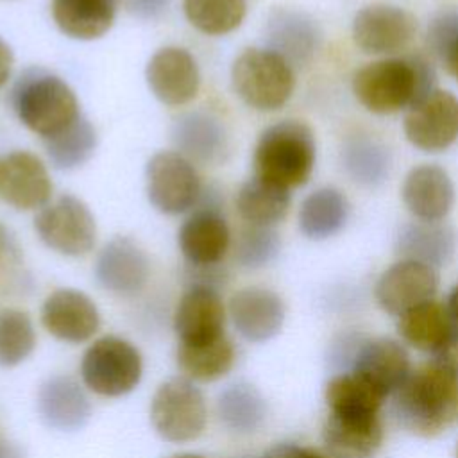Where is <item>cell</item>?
<instances>
[{
    "label": "cell",
    "mask_w": 458,
    "mask_h": 458,
    "mask_svg": "<svg viewBox=\"0 0 458 458\" xmlns=\"http://www.w3.org/2000/svg\"><path fill=\"white\" fill-rule=\"evenodd\" d=\"M390 399L395 422L413 437L437 438L458 424V377L433 360L411 367Z\"/></svg>",
    "instance_id": "cell-1"
},
{
    "label": "cell",
    "mask_w": 458,
    "mask_h": 458,
    "mask_svg": "<svg viewBox=\"0 0 458 458\" xmlns=\"http://www.w3.org/2000/svg\"><path fill=\"white\" fill-rule=\"evenodd\" d=\"M435 88V64L420 54L379 57L358 68L351 81L358 104L381 116L406 111Z\"/></svg>",
    "instance_id": "cell-2"
},
{
    "label": "cell",
    "mask_w": 458,
    "mask_h": 458,
    "mask_svg": "<svg viewBox=\"0 0 458 458\" xmlns=\"http://www.w3.org/2000/svg\"><path fill=\"white\" fill-rule=\"evenodd\" d=\"M317 163V141L302 120H281L261 131L254 152V175L286 190L304 186Z\"/></svg>",
    "instance_id": "cell-3"
},
{
    "label": "cell",
    "mask_w": 458,
    "mask_h": 458,
    "mask_svg": "<svg viewBox=\"0 0 458 458\" xmlns=\"http://www.w3.org/2000/svg\"><path fill=\"white\" fill-rule=\"evenodd\" d=\"M18 120L41 140L50 138L81 116L79 100L70 84L43 70H27L11 95Z\"/></svg>",
    "instance_id": "cell-4"
},
{
    "label": "cell",
    "mask_w": 458,
    "mask_h": 458,
    "mask_svg": "<svg viewBox=\"0 0 458 458\" xmlns=\"http://www.w3.org/2000/svg\"><path fill=\"white\" fill-rule=\"evenodd\" d=\"M231 86L250 109L272 113L292 98L295 68L267 47H250L233 61Z\"/></svg>",
    "instance_id": "cell-5"
},
{
    "label": "cell",
    "mask_w": 458,
    "mask_h": 458,
    "mask_svg": "<svg viewBox=\"0 0 458 458\" xmlns=\"http://www.w3.org/2000/svg\"><path fill=\"white\" fill-rule=\"evenodd\" d=\"M79 374L86 390L95 395L123 397L138 388L143 377V358L127 338L104 335L84 349Z\"/></svg>",
    "instance_id": "cell-6"
},
{
    "label": "cell",
    "mask_w": 458,
    "mask_h": 458,
    "mask_svg": "<svg viewBox=\"0 0 458 458\" xmlns=\"http://www.w3.org/2000/svg\"><path fill=\"white\" fill-rule=\"evenodd\" d=\"M148 419L156 435L170 444L197 440L208 424V404L195 381L175 376L152 394Z\"/></svg>",
    "instance_id": "cell-7"
},
{
    "label": "cell",
    "mask_w": 458,
    "mask_h": 458,
    "mask_svg": "<svg viewBox=\"0 0 458 458\" xmlns=\"http://www.w3.org/2000/svg\"><path fill=\"white\" fill-rule=\"evenodd\" d=\"M34 231L45 247L68 258L86 256L97 243V222L91 209L68 193L36 213Z\"/></svg>",
    "instance_id": "cell-8"
},
{
    "label": "cell",
    "mask_w": 458,
    "mask_h": 458,
    "mask_svg": "<svg viewBox=\"0 0 458 458\" xmlns=\"http://www.w3.org/2000/svg\"><path fill=\"white\" fill-rule=\"evenodd\" d=\"M147 199L163 215H181L202 197V179L195 163L177 150L156 152L145 166Z\"/></svg>",
    "instance_id": "cell-9"
},
{
    "label": "cell",
    "mask_w": 458,
    "mask_h": 458,
    "mask_svg": "<svg viewBox=\"0 0 458 458\" xmlns=\"http://www.w3.org/2000/svg\"><path fill=\"white\" fill-rule=\"evenodd\" d=\"M404 138L426 154L451 148L458 141V97L435 88L404 111Z\"/></svg>",
    "instance_id": "cell-10"
},
{
    "label": "cell",
    "mask_w": 458,
    "mask_h": 458,
    "mask_svg": "<svg viewBox=\"0 0 458 458\" xmlns=\"http://www.w3.org/2000/svg\"><path fill=\"white\" fill-rule=\"evenodd\" d=\"M417 34V18L401 5L369 4L351 23L354 45L369 55L392 57L404 50Z\"/></svg>",
    "instance_id": "cell-11"
},
{
    "label": "cell",
    "mask_w": 458,
    "mask_h": 458,
    "mask_svg": "<svg viewBox=\"0 0 458 458\" xmlns=\"http://www.w3.org/2000/svg\"><path fill=\"white\" fill-rule=\"evenodd\" d=\"M39 320L50 336L70 345L89 342L102 324L95 301L77 288L50 292L41 304Z\"/></svg>",
    "instance_id": "cell-12"
},
{
    "label": "cell",
    "mask_w": 458,
    "mask_h": 458,
    "mask_svg": "<svg viewBox=\"0 0 458 458\" xmlns=\"http://www.w3.org/2000/svg\"><path fill=\"white\" fill-rule=\"evenodd\" d=\"M438 284L437 268L411 259H397L377 277L374 299L385 313L397 318L404 311L435 299Z\"/></svg>",
    "instance_id": "cell-13"
},
{
    "label": "cell",
    "mask_w": 458,
    "mask_h": 458,
    "mask_svg": "<svg viewBox=\"0 0 458 458\" xmlns=\"http://www.w3.org/2000/svg\"><path fill=\"white\" fill-rule=\"evenodd\" d=\"M227 306L215 286L191 284L174 310V333L181 345H204L225 336Z\"/></svg>",
    "instance_id": "cell-14"
},
{
    "label": "cell",
    "mask_w": 458,
    "mask_h": 458,
    "mask_svg": "<svg viewBox=\"0 0 458 458\" xmlns=\"http://www.w3.org/2000/svg\"><path fill=\"white\" fill-rule=\"evenodd\" d=\"M54 184L47 165L29 150L0 156V200L20 211L41 209L50 202Z\"/></svg>",
    "instance_id": "cell-15"
},
{
    "label": "cell",
    "mask_w": 458,
    "mask_h": 458,
    "mask_svg": "<svg viewBox=\"0 0 458 458\" xmlns=\"http://www.w3.org/2000/svg\"><path fill=\"white\" fill-rule=\"evenodd\" d=\"M93 276L100 288L113 295L134 297L148 283L147 252L129 236H114L98 250Z\"/></svg>",
    "instance_id": "cell-16"
},
{
    "label": "cell",
    "mask_w": 458,
    "mask_h": 458,
    "mask_svg": "<svg viewBox=\"0 0 458 458\" xmlns=\"http://www.w3.org/2000/svg\"><path fill=\"white\" fill-rule=\"evenodd\" d=\"M227 317L234 331L250 344L276 338L286 318L283 297L265 286H245L227 301Z\"/></svg>",
    "instance_id": "cell-17"
},
{
    "label": "cell",
    "mask_w": 458,
    "mask_h": 458,
    "mask_svg": "<svg viewBox=\"0 0 458 458\" xmlns=\"http://www.w3.org/2000/svg\"><path fill=\"white\" fill-rule=\"evenodd\" d=\"M145 79L150 93L170 107L190 104L200 89L197 59L182 47L156 50L145 66Z\"/></svg>",
    "instance_id": "cell-18"
},
{
    "label": "cell",
    "mask_w": 458,
    "mask_h": 458,
    "mask_svg": "<svg viewBox=\"0 0 458 458\" xmlns=\"http://www.w3.org/2000/svg\"><path fill=\"white\" fill-rule=\"evenodd\" d=\"M411 367L410 352L401 340L374 336L360 340L347 370H352L390 399L408 377Z\"/></svg>",
    "instance_id": "cell-19"
},
{
    "label": "cell",
    "mask_w": 458,
    "mask_h": 458,
    "mask_svg": "<svg viewBox=\"0 0 458 458\" xmlns=\"http://www.w3.org/2000/svg\"><path fill=\"white\" fill-rule=\"evenodd\" d=\"M385 440L381 413L327 411L322 424L324 453L331 458H372Z\"/></svg>",
    "instance_id": "cell-20"
},
{
    "label": "cell",
    "mask_w": 458,
    "mask_h": 458,
    "mask_svg": "<svg viewBox=\"0 0 458 458\" xmlns=\"http://www.w3.org/2000/svg\"><path fill=\"white\" fill-rule=\"evenodd\" d=\"M231 229L213 206H199L179 227L177 245L193 268H215L229 252Z\"/></svg>",
    "instance_id": "cell-21"
},
{
    "label": "cell",
    "mask_w": 458,
    "mask_h": 458,
    "mask_svg": "<svg viewBox=\"0 0 458 458\" xmlns=\"http://www.w3.org/2000/svg\"><path fill=\"white\" fill-rule=\"evenodd\" d=\"M84 388L68 374L48 376L36 392L39 420L54 431H81L91 417V403Z\"/></svg>",
    "instance_id": "cell-22"
},
{
    "label": "cell",
    "mask_w": 458,
    "mask_h": 458,
    "mask_svg": "<svg viewBox=\"0 0 458 458\" xmlns=\"http://www.w3.org/2000/svg\"><path fill=\"white\" fill-rule=\"evenodd\" d=\"M454 182L437 163L410 168L401 184V199L408 213L422 222H444L454 206Z\"/></svg>",
    "instance_id": "cell-23"
},
{
    "label": "cell",
    "mask_w": 458,
    "mask_h": 458,
    "mask_svg": "<svg viewBox=\"0 0 458 458\" xmlns=\"http://www.w3.org/2000/svg\"><path fill=\"white\" fill-rule=\"evenodd\" d=\"M175 150L191 163L216 166L229 156V132L224 122L209 111H188L172 125Z\"/></svg>",
    "instance_id": "cell-24"
},
{
    "label": "cell",
    "mask_w": 458,
    "mask_h": 458,
    "mask_svg": "<svg viewBox=\"0 0 458 458\" xmlns=\"http://www.w3.org/2000/svg\"><path fill=\"white\" fill-rule=\"evenodd\" d=\"M267 48L279 54L293 68L306 66L322 45V30L315 18L297 9L277 7L268 14Z\"/></svg>",
    "instance_id": "cell-25"
},
{
    "label": "cell",
    "mask_w": 458,
    "mask_h": 458,
    "mask_svg": "<svg viewBox=\"0 0 458 458\" xmlns=\"http://www.w3.org/2000/svg\"><path fill=\"white\" fill-rule=\"evenodd\" d=\"M394 250L399 259H411L433 268L447 267L456 252V233L445 222L411 220L395 234Z\"/></svg>",
    "instance_id": "cell-26"
},
{
    "label": "cell",
    "mask_w": 458,
    "mask_h": 458,
    "mask_svg": "<svg viewBox=\"0 0 458 458\" xmlns=\"http://www.w3.org/2000/svg\"><path fill=\"white\" fill-rule=\"evenodd\" d=\"M122 0H52L50 13L55 27L68 38L93 41L114 23Z\"/></svg>",
    "instance_id": "cell-27"
},
{
    "label": "cell",
    "mask_w": 458,
    "mask_h": 458,
    "mask_svg": "<svg viewBox=\"0 0 458 458\" xmlns=\"http://www.w3.org/2000/svg\"><path fill=\"white\" fill-rule=\"evenodd\" d=\"M349 215L351 204L347 195L335 186H320L302 199L297 224L302 236L313 242H324L347 225Z\"/></svg>",
    "instance_id": "cell-28"
},
{
    "label": "cell",
    "mask_w": 458,
    "mask_h": 458,
    "mask_svg": "<svg viewBox=\"0 0 458 458\" xmlns=\"http://www.w3.org/2000/svg\"><path fill=\"white\" fill-rule=\"evenodd\" d=\"M453 324L454 320L451 318L445 302L431 299L399 315L395 329L404 345L431 356L442 345Z\"/></svg>",
    "instance_id": "cell-29"
},
{
    "label": "cell",
    "mask_w": 458,
    "mask_h": 458,
    "mask_svg": "<svg viewBox=\"0 0 458 458\" xmlns=\"http://www.w3.org/2000/svg\"><path fill=\"white\" fill-rule=\"evenodd\" d=\"M340 163L352 182L363 188H377L390 175L392 154L377 138L370 134H352L347 136L342 145Z\"/></svg>",
    "instance_id": "cell-30"
},
{
    "label": "cell",
    "mask_w": 458,
    "mask_h": 458,
    "mask_svg": "<svg viewBox=\"0 0 458 458\" xmlns=\"http://www.w3.org/2000/svg\"><path fill=\"white\" fill-rule=\"evenodd\" d=\"M290 204V190L258 175L247 179L234 197L238 216L249 225L261 227H276L281 220H284Z\"/></svg>",
    "instance_id": "cell-31"
},
{
    "label": "cell",
    "mask_w": 458,
    "mask_h": 458,
    "mask_svg": "<svg viewBox=\"0 0 458 458\" xmlns=\"http://www.w3.org/2000/svg\"><path fill=\"white\" fill-rule=\"evenodd\" d=\"M267 401L263 394L247 381L225 386L216 399V415L222 426L238 435L259 431L267 420Z\"/></svg>",
    "instance_id": "cell-32"
},
{
    "label": "cell",
    "mask_w": 458,
    "mask_h": 458,
    "mask_svg": "<svg viewBox=\"0 0 458 458\" xmlns=\"http://www.w3.org/2000/svg\"><path fill=\"white\" fill-rule=\"evenodd\" d=\"M175 361L184 377L195 383H213L233 370L236 349L227 336L204 345L177 344Z\"/></svg>",
    "instance_id": "cell-33"
},
{
    "label": "cell",
    "mask_w": 458,
    "mask_h": 458,
    "mask_svg": "<svg viewBox=\"0 0 458 458\" xmlns=\"http://www.w3.org/2000/svg\"><path fill=\"white\" fill-rule=\"evenodd\" d=\"M324 403L327 411L381 413L386 397L352 370H340L326 381Z\"/></svg>",
    "instance_id": "cell-34"
},
{
    "label": "cell",
    "mask_w": 458,
    "mask_h": 458,
    "mask_svg": "<svg viewBox=\"0 0 458 458\" xmlns=\"http://www.w3.org/2000/svg\"><path fill=\"white\" fill-rule=\"evenodd\" d=\"M50 163L59 170L82 166L97 148V131L86 116H79L61 132L43 140Z\"/></svg>",
    "instance_id": "cell-35"
},
{
    "label": "cell",
    "mask_w": 458,
    "mask_h": 458,
    "mask_svg": "<svg viewBox=\"0 0 458 458\" xmlns=\"http://www.w3.org/2000/svg\"><path fill=\"white\" fill-rule=\"evenodd\" d=\"M182 13L199 32L225 36L243 23L247 0H182Z\"/></svg>",
    "instance_id": "cell-36"
},
{
    "label": "cell",
    "mask_w": 458,
    "mask_h": 458,
    "mask_svg": "<svg viewBox=\"0 0 458 458\" xmlns=\"http://www.w3.org/2000/svg\"><path fill=\"white\" fill-rule=\"evenodd\" d=\"M36 329L30 315L21 308L0 310V365L18 367L36 349Z\"/></svg>",
    "instance_id": "cell-37"
},
{
    "label": "cell",
    "mask_w": 458,
    "mask_h": 458,
    "mask_svg": "<svg viewBox=\"0 0 458 458\" xmlns=\"http://www.w3.org/2000/svg\"><path fill=\"white\" fill-rule=\"evenodd\" d=\"M281 250V238L276 227L245 224L234 242V259L242 268L256 270L270 265Z\"/></svg>",
    "instance_id": "cell-38"
},
{
    "label": "cell",
    "mask_w": 458,
    "mask_h": 458,
    "mask_svg": "<svg viewBox=\"0 0 458 458\" xmlns=\"http://www.w3.org/2000/svg\"><path fill=\"white\" fill-rule=\"evenodd\" d=\"M426 45L431 57L458 82V9L438 11L429 20Z\"/></svg>",
    "instance_id": "cell-39"
},
{
    "label": "cell",
    "mask_w": 458,
    "mask_h": 458,
    "mask_svg": "<svg viewBox=\"0 0 458 458\" xmlns=\"http://www.w3.org/2000/svg\"><path fill=\"white\" fill-rule=\"evenodd\" d=\"M20 268V249L9 233V229L0 224V297L7 293L9 286L14 283Z\"/></svg>",
    "instance_id": "cell-40"
},
{
    "label": "cell",
    "mask_w": 458,
    "mask_h": 458,
    "mask_svg": "<svg viewBox=\"0 0 458 458\" xmlns=\"http://www.w3.org/2000/svg\"><path fill=\"white\" fill-rule=\"evenodd\" d=\"M431 360L458 377V324L454 322L442 345L431 354Z\"/></svg>",
    "instance_id": "cell-41"
},
{
    "label": "cell",
    "mask_w": 458,
    "mask_h": 458,
    "mask_svg": "<svg viewBox=\"0 0 458 458\" xmlns=\"http://www.w3.org/2000/svg\"><path fill=\"white\" fill-rule=\"evenodd\" d=\"M261 458H327V454L317 447L302 445L295 442H281L268 447Z\"/></svg>",
    "instance_id": "cell-42"
},
{
    "label": "cell",
    "mask_w": 458,
    "mask_h": 458,
    "mask_svg": "<svg viewBox=\"0 0 458 458\" xmlns=\"http://www.w3.org/2000/svg\"><path fill=\"white\" fill-rule=\"evenodd\" d=\"M122 4L134 18L156 20L166 11L170 0H122Z\"/></svg>",
    "instance_id": "cell-43"
},
{
    "label": "cell",
    "mask_w": 458,
    "mask_h": 458,
    "mask_svg": "<svg viewBox=\"0 0 458 458\" xmlns=\"http://www.w3.org/2000/svg\"><path fill=\"white\" fill-rule=\"evenodd\" d=\"M14 66V54L9 43L0 36V88L5 86V82L11 79Z\"/></svg>",
    "instance_id": "cell-44"
},
{
    "label": "cell",
    "mask_w": 458,
    "mask_h": 458,
    "mask_svg": "<svg viewBox=\"0 0 458 458\" xmlns=\"http://www.w3.org/2000/svg\"><path fill=\"white\" fill-rule=\"evenodd\" d=\"M445 308H447L451 318L458 324V283H454V286L449 290L447 299H445Z\"/></svg>",
    "instance_id": "cell-45"
},
{
    "label": "cell",
    "mask_w": 458,
    "mask_h": 458,
    "mask_svg": "<svg viewBox=\"0 0 458 458\" xmlns=\"http://www.w3.org/2000/svg\"><path fill=\"white\" fill-rule=\"evenodd\" d=\"M0 458H25V454L16 444L0 438Z\"/></svg>",
    "instance_id": "cell-46"
},
{
    "label": "cell",
    "mask_w": 458,
    "mask_h": 458,
    "mask_svg": "<svg viewBox=\"0 0 458 458\" xmlns=\"http://www.w3.org/2000/svg\"><path fill=\"white\" fill-rule=\"evenodd\" d=\"M166 458H206V456L197 454V453H175V454H170Z\"/></svg>",
    "instance_id": "cell-47"
},
{
    "label": "cell",
    "mask_w": 458,
    "mask_h": 458,
    "mask_svg": "<svg viewBox=\"0 0 458 458\" xmlns=\"http://www.w3.org/2000/svg\"><path fill=\"white\" fill-rule=\"evenodd\" d=\"M454 458H458V444H456V449H454Z\"/></svg>",
    "instance_id": "cell-48"
}]
</instances>
